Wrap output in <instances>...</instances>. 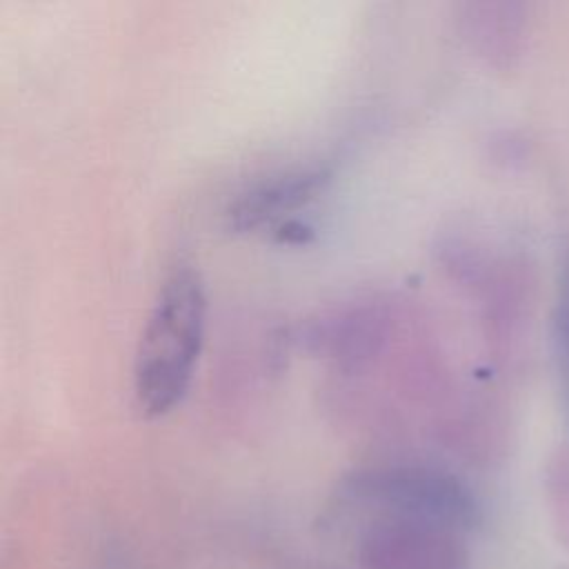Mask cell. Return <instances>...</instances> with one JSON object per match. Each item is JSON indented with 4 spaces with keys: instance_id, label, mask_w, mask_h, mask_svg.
Instances as JSON below:
<instances>
[{
    "instance_id": "cell-1",
    "label": "cell",
    "mask_w": 569,
    "mask_h": 569,
    "mask_svg": "<svg viewBox=\"0 0 569 569\" xmlns=\"http://www.w3.org/2000/svg\"><path fill=\"white\" fill-rule=\"evenodd\" d=\"M476 502L451 473L387 462L347 476L325 529L362 569H465Z\"/></svg>"
},
{
    "instance_id": "cell-2",
    "label": "cell",
    "mask_w": 569,
    "mask_h": 569,
    "mask_svg": "<svg viewBox=\"0 0 569 569\" xmlns=\"http://www.w3.org/2000/svg\"><path fill=\"white\" fill-rule=\"evenodd\" d=\"M207 296L200 273L176 267L158 287L133 356V396L142 413L171 411L189 389L204 340Z\"/></svg>"
},
{
    "instance_id": "cell-3",
    "label": "cell",
    "mask_w": 569,
    "mask_h": 569,
    "mask_svg": "<svg viewBox=\"0 0 569 569\" xmlns=\"http://www.w3.org/2000/svg\"><path fill=\"white\" fill-rule=\"evenodd\" d=\"M329 173L318 167L287 171L256 184L242 193L229 209V222L233 229H256L278 220L280 216L302 207L322 189Z\"/></svg>"
},
{
    "instance_id": "cell-4",
    "label": "cell",
    "mask_w": 569,
    "mask_h": 569,
    "mask_svg": "<svg viewBox=\"0 0 569 569\" xmlns=\"http://www.w3.org/2000/svg\"><path fill=\"white\" fill-rule=\"evenodd\" d=\"M556 342L558 356L562 365V376L569 393V260L562 267L560 289H558V307H556Z\"/></svg>"
}]
</instances>
